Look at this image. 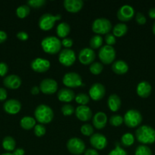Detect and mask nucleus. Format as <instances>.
<instances>
[{
	"mask_svg": "<svg viewBox=\"0 0 155 155\" xmlns=\"http://www.w3.org/2000/svg\"><path fill=\"white\" fill-rule=\"evenodd\" d=\"M135 138L142 145H150L155 142V130L148 125H143L135 131Z\"/></svg>",
	"mask_w": 155,
	"mask_h": 155,
	"instance_id": "1",
	"label": "nucleus"
},
{
	"mask_svg": "<svg viewBox=\"0 0 155 155\" xmlns=\"http://www.w3.org/2000/svg\"><path fill=\"white\" fill-rule=\"evenodd\" d=\"M35 120L40 124H47L52 122L54 117L53 110L50 106L41 104L34 110Z\"/></svg>",
	"mask_w": 155,
	"mask_h": 155,
	"instance_id": "2",
	"label": "nucleus"
},
{
	"mask_svg": "<svg viewBox=\"0 0 155 155\" xmlns=\"http://www.w3.org/2000/svg\"><path fill=\"white\" fill-rule=\"evenodd\" d=\"M41 46L46 53L56 54L59 52L62 47V42L56 36H49L43 38L41 41Z\"/></svg>",
	"mask_w": 155,
	"mask_h": 155,
	"instance_id": "3",
	"label": "nucleus"
},
{
	"mask_svg": "<svg viewBox=\"0 0 155 155\" xmlns=\"http://www.w3.org/2000/svg\"><path fill=\"white\" fill-rule=\"evenodd\" d=\"M142 115L135 109H130L124 115L123 122L129 128L138 127L142 122Z\"/></svg>",
	"mask_w": 155,
	"mask_h": 155,
	"instance_id": "4",
	"label": "nucleus"
},
{
	"mask_svg": "<svg viewBox=\"0 0 155 155\" xmlns=\"http://www.w3.org/2000/svg\"><path fill=\"white\" fill-rule=\"evenodd\" d=\"M61 15H53L50 13L43 14L42 16L40 18L39 21H38V25L39 27L43 31H47L54 27L55 23L57 21L61 19Z\"/></svg>",
	"mask_w": 155,
	"mask_h": 155,
	"instance_id": "5",
	"label": "nucleus"
},
{
	"mask_svg": "<svg viewBox=\"0 0 155 155\" xmlns=\"http://www.w3.org/2000/svg\"><path fill=\"white\" fill-rule=\"evenodd\" d=\"M112 30V24L105 18H100L94 20L92 24V30L97 35H106Z\"/></svg>",
	"mask_w": 155,
	"mask_h": 155,
	"instance_id": "6",
	"label": "nucleus"
},
{
	"mask_svg": "<svg viewBox=\"0 0 155 155\" xmlns=\"http://www.w3.org/2000/svg\"><path fill=\"white\" fill-rule=\"evenodd\" d=\"M66 146L68 151L74 155H81L85 151V144L80 138L73 137L69 139Z\"/></svg>",
	"mask_w": 155,
	"mask_h": 155,
	"instance_id": "7",
	"label": "nucleus"
},
{
	"mask_svg": "<svg viewBox=\"0 0 155 155\" xmlns=\"http://www.w3.org/2000/svg\"><path fill=\"white\" fill-rule=\"evenodd\" d=\"M98 56L101 62L104 64L113 63L115 58V51L113 47L110 45H103L100 48Z\"/></svg>",
	"mask_w": 155,
	"mask_h": 155,
	"instance_id": "8",
	"label": "nucleus"
},
{
	"mask_svg": "<svg viewBox=\"0 0 155 155\" xmlns=\"http://www.w3.org/2000/svg\"><path fill=\"white\" fill-rule=\"evenodd\" d=\"M62 83L68 88H77L83 86L81 77L75 72L65 74L62 78Z\"/></svg>",
	"mask_w": 155,
	"mask_h": 155,
	"instance_id": "9",
	"label": "nucleus"
},
{
	"mask_svg": "<svg viewBox=\"0 0 155 155\" xmlns=\"http://www.w3.org/2000/svg\"><path fill=\"white\" fill-rule=\"evenodd\" d=\"M59 61L64 66H71L76 61L75 52L71 48H64L59 53Z\"/></svg>",
	"mask_w": 155,
	"mask_h": 155,
	"instance_id": "10",
	"label": "nucleus"
},
{
	"mask_svg": "<svg viewBox=\"0 0 155 155\" xmlns=\"http://www.w3.org/2000/svg\"><path fill=\"white\" fill-rule=\"evenodd\" d=\"M40 89L43 93L46 94V95H52L57 92L58 83L53 79L46 78L40 82Z\"/></svg>",
	"mask_w": 155,
	"mask_h": 155,
	"instance_id": "11",
	"label": "nucleus"
},
{
	"mask_svg": "<svg viewBox=\"0 0 155 155\" xmlns=\"http://www.w3.org/2000/svg\"><path fill=\"white\" fill-rule=\"evenodd\" d=\"M106 89L104 86L100 83H94L89 89V96L94 101H100L104 97Z\"/></svg>",
	"mask_w": 155,
	"mask_h": 155,
	"instance_id": "12",
	"label": "nucleus"
},
{
	"mask_svg": "<svg viewBox=\"0 0 155 155\" xmlns=\"http://www.w3.org/2000/svg\"><path fill=\"white\" fill-rule=\"evenodd\" d=\"M50 62L47 59L36 58L30 63L32 70L36 73H45L50 68Z\"/></svg>",
	"mask_w": 155,
	"mask_h": 155,
	"instance_id": "13",
	"label": "nucleus"
},
{
	"mask_svg": "<svg viewBox=\"0 0 155 155\" xmlns=\"http://www.w3.org/2000/svg\"><path fill=\"white\" fill-rule=\"evenodd\" d=\"M90 143L94 149L103 150L107 146L108 142L106 136L101 133H94L91 136Z\"/></svg>",
	"mask_w": 155,
	"mask_h": 155,
	"instance_id": "14",
	"label": "nucleus"
},
{
	"mask_svg": "<svg viewBox=\"0 0 155 155\" xmlns=\"http://www.w3.org/2000/svg\"><path fill=\"white\" fill-rule=\"evenodd\" d=\"M96 54L92 48H84L80 51L78 54V60L82 64L88 65L94 63Z\"/></svg>",
	"mask_w": 155,
	"mask_h": 155,
	"instance_id": "15",
	"label": "nucleus"
},
{
	"mask_svg": "<svg viewBox=\"0 0 155 155\" xmlns=\"http://www.w3.org/2000/svg\"><path fill=\"white\" fill-rule=\"evenodd\" d=\"M134 15H135V10L132 6L129 5H124L121 6L117 12V18L119 21L123 22L130 21L133 18Z\"/></svg>",
	"mask_w": 155,
	"mask_h": 155,
	"instance_id": "16",
	"label": "nucleus"
},
{
	"mask_svg": "<svg viewBox=\"0 0 155 155\" xmlns=\"http://www.w3.org/2000/svg\"><path fill=\"white\" fill-rule=\"evenodd\" d=\"M74 114H75L76 117L79 120L83 121V122L90 120L93 116L92 110L87 105H79L75 108Z\"/></svg>",
	"mask_w": 155,
	"mask_h": 155,
	"instance_id": "17",
	"label": "nucleus"
},
{
	"mask_svg": "<svg viewBox=\"0 0 155 155\" xmlns=\"http://www.w3.org/2000/svg\"><path fill=\"white\" fill-rule=\"evenodd\" d=\"M3 109L9 114H16L21 109V104L17 99H9L3 104Z\"/></svg>",
	"mask_w": 155,
	"mask_h": 155,
	"instance_id": "18",
	"label": "nucleus"
},
{
	"mask_svg": "<svg viewBox=\"0 0 155 155\" xmlns=\"http://www.w3.org/2000/svg\"><path fill=\"white\" fill-rule=\"evenodd\" d=\"M22 81L18 76L11 74L5 77L3 80V84L6 88L10 89H17L21 86Z\"/></svg>",
	"mask_w": 155,
	"mask_h": 155,
	"instance_id": "19",
	"label": "nucleus"
},
{
	"mask_svg": "<svg viewBox=\"0 0 155 155\" xmlns=\"http://www.w3.org/2000/svg\"><path fill=\"white\" fill-rule=\"evenodd\" d=\"M63 5L65 10L68 12L77 13L83 8L84 2L82 0H65Z\"/></svg>",
	"mask_w": 155,
	"mask_h": 155,
	"instance_id": "20",
	"label": "nucleus"
},
{
	"mask_svg": "<svg viewBox=\"0 0 155 155\" xmlns=\"http://www.w3.org/2000/svg\"><path fill=\"white\" fill-rule=\"evenodd\" d=\"M93 125L97 130H102L107 124V116L105 113L99 111L93 117Z\"/></svg>",
	"mask_w": 155,
	"mask_h": 155,
	"instance_id": "21",
	"label": "nucleus"
},
{
	"mask_svg": "<svg viewBox=\"0 0 155 155\" xmlns=\"http://www.w3.org/2000/svg\"><path fill=\"white\" fill-rule=\"evenodd\" d=\"M151 85L147 81H141L138 84L136 88V92L141 98H146L151 94Z\"/></svg>",
	"mask_w": 155,
	"mask_h": 155,
	"instance_id": "22",
	"label": "nucleus"
},
{
	"mask_svg": "<svg viewBox=\"0 0 155 155\" xmlns=\"http://www.w3.org/2000/svg\"><path fill=\"white\" fill-rule=\"evenodd\" d=\"M57 97L58 99L60 101L68 103L72 101L73 99H74L75 95H74V92L71 89L64 88V89H61L60 90L58 91Z\"/></svg>",
	"mask_w": 155,
	"mask_h": 155,
	"instance_id": "23",
	"label": "nucleus"
},
{
	"mask_svg": "<svg viewBox=\"0 0 155 155\" xmlns=\"http://www.w3.org/2000/svg\"><path fill=\"white\" fill-rule=\"evenodd\" d=\"M112 70L115 74L122 75L126 74L129 71V65L122 60H117L112 64Z\"/></svg>",
	"mask_w": 155,
	"mask_h": 155,
	"instance_id": "24",
	"label": "nucleus"
},
{
	"mask_svg": "<svg viewBox=\"0 0 155 155\" xmlns=\"http://www.w3.org/2000/svg\"><path fill=\"white\" fill-rule=\"evenodd\" d=\"M107 105L111 111H118L121 107V99L119 96L116 94H112L109 95L107 100Z\"/></svg>",
	"mask_w": 155,
	"mask_h": 155,
	"instance_id": "25",
	"label": "nucleus"
},
{
	"mask_svg": "<svg viewBox=\"0 0 155 155\" xmlns=\"http://www.w3.org/2000/svg\"><path fill=\"white\" fill-rule=\"evenodd\" d=\"M71 27L68 23L62 22L58 24L56 27V33L57 36L60 38H66V36L69 34Z\"/></svg>",
	"mask_w": 155,
	"mask_h": 155,
	"instance_id": "26",
	"label": "nucleus"
},
{
	"mask_svg": "<svg viewBox=\"0 0 155 155\" xmlns=\"http://www.w3.org/2000/svg\"><path fill=\"white\" fill-rule=\"evenodd\" d=\"M20 125H21V128L24 130H30L34 128V127L36 126V120L32 117H24L21 118V121H20Z\"/></svg>",
	"mask_w": 155,
	"mask_h": 155,
	"instance_id": "27",
	"label": "nucleus"
},
{
	"mask_svg": "<svg viewBox=\"0 0 155 155\" xmlns=\"http://www.w3.org/2000/svg\"><path fill=\"white\" fill-rule=\"evenodd\" d=\"M128 31V27L124 23L116 24L112 28V34L115 37H122L125 36Z\"/></svg>",
	"mask_w": 155,
	"mask_h": 155,
	"instance_id": "28",
	"label": "nucleus"
},
{
	"mask_svg": "<svg viewBox=\"0 0 155 155\" xmlns=\"http://www.w3.org/2000/svg\"><path fill=\"white\" fill-rule=\"evenodd\" d=\"M2 148L7 151H14L16 146V142L12 136H5L2 142Z\"/></svg>",
	"mask_w": 155,
	"mask_h": 155,
	"instance_id": "29",
	"label": "nucleus"
},
{
	"mask_svg": "<svg viewBox=\"0 0 155 155\" xmlns=\"http://www.w3.org/2000/svg\"><path fill=\"white\" fill-rule=\"evenodd\" d=\"M103 45V38L100 35H95L91 37L90 39V46L91 48L94 49H97V48H100Z\"/></svg>",
	"mask_w": 155,
	"mask_h": 155,
	"instance_id": "30",
	"label": "nucleus"
},
{
	"mask_svg": "<svg viewBox=\"0 0 155 155\" xmlns=\"http://www.w3.org/2000/svg\"><path fill=\"white\" fill-rule=\"evenodd\" d=\"M135 142V137L131 133H126L121 138V144L125 147H130Z\"/></svg>",
	"mask_w": 155,
	"mask_h": 155,
	"instance_id": "31",
	"label": "nucleus"
},
{
	"mask_svg": "<svg viewBox=\"0 0 155 155\" xmlns=\"http://www.w3.org/2000/svg\"><path fill=\"white\" fill-rule=\"evenodd\" d=\"M30 8L27 5H20L19 7L17 8L16 9V15L21 19L25 18L26 17L28 16L30 14Z\"/></svg>",
	"mask_w": 155,
	"mask_h": 155,
	"instance_id": "32",
	"label": "nucleus"
},
{
	"mask_svg": "<svg viewBox=\"0 0 155 155\" xmlns=\"http://www.w3.org/2000/svg\"><path fill=\"white\" fill-rule=\"evenodd\" d=\"M135 155H152V151L147 145H140L135 149Z\"/></svg>",
	"mask_w": 155,
	"mask_h": 155,
	"instance_id": "33",
	"label": "nucleus"
},
{
	"mask_svg": "<svg viewBox=\"0 0 155 155\" xmlns=\"http://www.w3.org/2000/svg\"><path fill=\"white\" fill-rule=\"evenodd\" d=\"M74 99L80 105H87L90 101V96L85 93H79L75 95Z\"/></svg>",
	"mask_w": 155,
	"mask_h": 155,
	"instance_id": "34",
	"label": "nucleus"
},
{
	"mask_svg": "<svg viewBox=\"0 0 155 155\" xmlns=\"http://www.w3.org/2000/svg\"><path fill=\"white\" fill-rule=\"evenodd\" d=\"M89 70L91 74L94 75H99L103 71V66L100 62H94L91 64Z\"/></svg>",
	"mask_w": 155,
	"mask_h": 155,
	"instance_id": "35",
	"label": "nucleus"
},
{
	"mask_svg": "<svg viewBox=\"0 0 155 155\" xmlns=\"http://www.w3.org/2000/svg\"><path fill=\"white\" fill-rule=\"evenodd\" d=\"M123 123V117L119 114L112 115L109 118V124L112 127H119Z\"/></svg>",
	"mask_w": 155,
	"mask_h": 155,
	"instance_id": "36",
	"label": "nucleus"
},
{
	"mask_svg": "<svg viewBox=\"0 0 155 155\" xmlns=\"http://www.w3.org/2000/svg\"><path fill=\"white\" fill-rule=\"evenodd\" d=\"M94 127L91 124H85L81 127V133L85 136H91L94 134Z\"/></svg>",
	"mask_w": 155,
	"mask_h": 155,
	"instance_id": "37",
	"label": "nucleus"
},
{
	"mask_svg": "<svg viewBox=\"0 0 155 155\" xmlns=\"http://www.w3.org/2000/svg\"><path fill=\"white\" fill-rule=\"evenodd\" d=\"M33 132H34L35 136L37 137H42L46 134V129L43 124H36L33 128Z\"/></svg>",
	"mask_w": 155,
	"mask_h": 155,
	"instance_id": "38",
	"label": "nucleus"
},
{
	"mask_svg": "<svg viewBox=\"0 0 155 155\" xmlns=\"http://www.w3.org/2000/svg\"><path fill=\"white\" fill-rule=\"evenodd\" d=\"M61 110H62V113L65 116H71L74 112L75 109L74 108V107L71 104H65L62 106V108H61Z\"/></svg>",
	"mask_w": 155,
	"mask_h": 155,
	"instance_id": "39",
	"label": "nucleus"
},
{
	"mask_svg": "<svg viewBox=\"0 0 155 155\" xmlns=\"http://www.w3.org/2000/svg\"><path fill=\"white\" fill-rule=\"evenodd\" d=\"M46 4L45 0H30L27 2V5L33 8H40Z\"/></svg>",
	"mask_w": 155,
	"mask_h": 155,
	"instance_id": "40",
	"label": "nucleus"
},
{
	"mask_svg": "<svg viewBox=\"0 0 155 155\" xmlns=\"http://www.w3.org/2000/svg\"><path fill=\"white\" fill-rule=\"evenodd\" d=\"M108 155H128V153L122 147H120L119 144H117L115 148L112 149Z\"/></svg>",
	"mask_w": 155,
	"mask_h": 155,
	"instance_id": "41",
	"label": "nucleus"
},
{
	"mask_svg": "<svg viewBox=\"0 0 155 155\" xmlns=\"http://www.w3.org/2000/svg\"><path fill=\"white\" fill-rule=\"evenodd\" d=\"M135 21L140 25H144L147 22L146 17L141 12H138L136 14V15H135Z\"/></svg>",
	"mask_w": 155,
	"mask_h": 155,
	"instance_id": "42",
	"label": "nucleus"
},
{
	"mask_svg": "<svg viewBox=\"0 0 155 155\" xmlns=\"http://www.w3.org/2000/svg\"><path fill=\"white\" fill-rule=\"evenodd\" d=\"M105 42H106V45H110V46H112V45H115V37L114 36L113 34L107 33V34L105 36Z\"/></svg>",
	"mask_w": 155,
	"mask_h": 155,
	"instance_id": "43",
	"label": "nucleus"
},
{
	"mask_svg": "<svg viewBox=\"0 0 155 155\" xmlns=\"http://www.w3.org/2000/svg\"><path fill=\"white\" fill-rule=\"evenodd\" d=\"M9 71V67L4 62H0V77H5Z\"/></svg>",
	"mask_w": 155,
	"mask_h": 155,
	"instance_id": "44",
	"label": "nucleus"
},
{
	"mask_svg": "<svg viewBox=\"0 0 155 155\" xmlns=\"http://www.w3.org/2000/svg\"><path fill=\"white\" fill-rule=\"evenodd\" d=\"M62 45L65 48H69L73 45V40L71 38H64L62 41Z\"/></svg>",
	"mask_w": 155,
	"mask_h": 155,
	"instance_id": "45",
	"label": "nucleus"
},
{
	"mask_svg": "<svg viewBox=\"0 0 155 155\" xmlns=\"http://www.w3.org/2000/svg\"><path fill=\"white\" fill-rule=\"evenodd\" d=\"M16 36L18 39H19L20 40H21V41L27 40V39H28V37H29L28 34H27V33L24 31L18 32V33H17Z\"/></svg>",
	"mask_w": 155,
	"mask_h": 155,
	"instance_id": "46",
	"label": "nucleus"
},
{
	"mask_svg": "<svg viewBox=\"0 0 155 155\" xmlns=\"http://www.w3.org/2000/svg\"><path fill=\"white\" fill-rule=\"evenodd\" d=\"M8 92L4 88H0V101H2L7 98Z\"/></svg>",
	"mask_w": 155,
	"mask_h": 155,
	"instance_id": "47",
	"label": "nucleus"
},
{
	"mask_svg": "<svg viewBox=\"0 0 155 155\" xmlns=\"http://www.w3.org/2000/svg\"><path fill=\"white\" fill-rule=\"evenodd\" d=\"M7 38H8L7 33H6L5 31H3V30H0V44L5 42Z\"/></svg>",
	"mask_w": 155,
	"mask_h": 155,
	"instance_id": "48",
	"label": "nucleus"
},
{
	"mask_svg": "<svg viewBox=\"0 0 155 155\" xmlns=\"http://www.w3.org/2000/svg\"><path fill=\"white\" fill-rule=\"evenodd\" d=\"M84 155H99V153L94 148H89L84 151Z\"/></svg>",
	"mask_w": 155,
	"mask_h": 155,
	"instance_id": "49",
	"label": "nucleus"
},
{
	"mask_svg": "<svg viewBox=\"0 0 155 155\" xmlns=\"http://www.w3.org/2000/svg\"><path fill=\"white\" fill-rule=\"evenodd\" d=\"M25 154V151H24V150L23 149V148H16V149H15V151H13V153H12V154L13 155H24Z\"/></svg>",
	"mask_w": 155,
	"mask_h": 155,
	"instance_id": "50",
	"label": "nucleus"
},
{
	"mask_svg": "<svg viewBox=\"0 0 155 155\" xmlns=\"http://www.w3.org/2000/svg\"><path fill=\"white\" fill-rule=\"evenodd\" d=\"M40 92V87H38V86H33L31 89V90H30V92H31L32 95H37V94H39V92Z\"/></svg>",
	"mask_w": 155,
	"mask_h": 155,
	"instance_id": "51",
	"label": "nucleus"
},
{
	"mask_svg": "<svg viewBox=\"0 0 155 155\" xmlns=\"http://www.w3.org/2000/svg\"><path fill=\"white\" fill-rule=\"evenodd\" d=\"M148 15L152 19H155V8H151L148 11Z\"/></svg>",
	"mask_w": 155,
	"mask_h": 155,
	"instance_id": "52",
	"label": "nucleus"
},
{
	"mask_svg": "<svg viewBox=\"0 0 155 155\" xmlns=\"http://www.w3.org/2000/svg\"><path fill=\"white\" fill-rule=\"evenodd\" d=\"M152 32H153V34L155 35V22L153 23V27H152Z\"/></svg>",
	"mask_w": 155,
	"mask_h": 155,
	"instance_id": "53",
	"label": "nucleus"
},
{
	"mask_svg": "<svg viewBox=\"0 0 155 155\" xmlns=\"http://www.w3.org/2000/svg\"><path fill=\"white\" fill-rule=\"evenodd\" d=\"M1 155H13V154H12V153L11 152H6V153H3V154H2Z\"/></svg>",
	"mask_w": 155,
	"mask_h": 155,
	"instance_id": "54",
	"label": "nucleus"
}]
</instances>
